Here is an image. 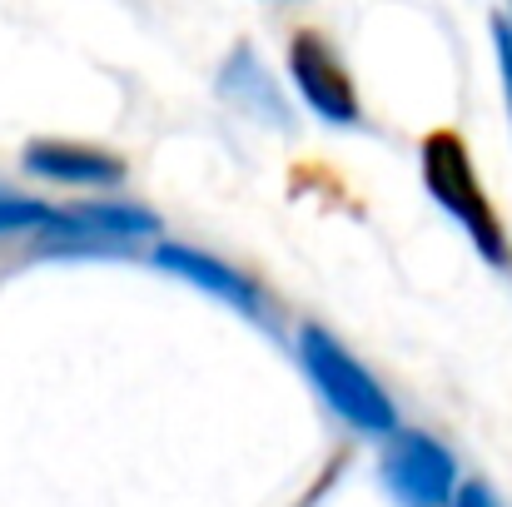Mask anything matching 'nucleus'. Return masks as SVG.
Listing matches in <instances>:
<instances>
[{
	"instance_id": "nucleus-1",
	"label": "nucleus",
	"mask_w": 512,
	"mask_h": 507,
	"mask_svg": "<svg viewBox=\"0 0 512 507\" xmlns=\"http://www.w3.org/2000/svg\"><path fill=\"white\" fill-rule=\"evenodd\" d=\"M418 165H423V189L438 199V209L473 239V249L493 264V269H508L512 259V244H508V229L473 169V155H468V140L458 130H433L423 135L418 145Z\"/></svg>"
},
{
	"instance_id": "nucleus-2",
	"label": "nucleus",
	"mask_w": 512,
	"mask_h": 507,
	"mask_svg": "<svg viewBox=\"0 0 512 507\" xmlns=\"http://www.w3.org/2000/svg\"><path fill=\"white\" fill-rule=\"evenodd\" d=\"M294 348H299L304 378L319 388V398L339 413L348 428H358V433H368V438L398 433V408H393L388 388L373 378V368H368L339 334H329L324 324H299Z\"/></svg>"
},
{
	"instance_id": "nucleus-3",
	"label": "nucleus",
	"mask_w": 512,
	"mask_h": 507,
	"mask_svg": "<svg viewBox=\"0 0 512 507\" xmlns=\"http://www.w3.org/2000/svg\"><path fill=\"white\" fill-rule=\"evenodd\" d=\"M378 478L398 507H448L458 493V453L428 433V428H398L388 433V448L378 458Z\"/></svg>"
},
{
	"instance_id": "nucleus-4",
	"label": "nucleus",
	"mask_w": 512,
	"mask_h": 507,
	"mask_svg": "<svg viewBox=\"0 0 512 507\" xmlns=\"http://www.w3.org/2000/svg\"><path fill=\"white\" fill-rule=\"evenodd\" d=\"M289 80H294L299 100H304L324 125L353 130V125L363 120L358 85H353L343 55L319 35V30H299V35L289 40Z\"/></svg>"
},
{
	"instance_id": "nucleus-5",
	"label": "nucleus",
	"mask_w": 512,
	"mask_h": 507,
	"mask_svg": "<svg viewBox=\"0 0 512 507\" xmlns=\"http://www.w3.org/2000/svg\"><path fill=\"white\" fill-rule=\"evenodd\" d=\"M155 269H165L174 279L194 284L199 294H209V299H219V304H229V309H239V314H249V319H264V294H259V284H254L249 274H239L234 264L204 254V249L160 244V249H155Z\"/></svg>"
},
{
	"instance_id": "nucleus-6",
	"label": "nucleus",
	"mask_w": 512,
	"mask_h": 507,
	"mask_svg": "<svg viewBox=\"0 0 512 507\" xmlns=\"http://www.w3.org/2000/svg\"><path fill=\"white\" fill-rule=\"evenodd\" d=\"M25 169L35 179L50 184H75V189H110L125 179V160L100 150V145H80V140H30L25 145Z\"/></svg>"
},
{
	"instance_id": "nucleus-7",
	"label": "nucleus",
	"mask_w": 512,
	"mask_h": 507,
	"mask_svg": "<svg viewBox=\"0 0 512 507\" xmlns=\"http://www.w3.org/2000/svg\"><path fill=\"white\" fill-rule=\"evenodd\" d=\"M219 95L229 100V105H239V110H249L254 120H269V125H279V130H289L294 125V115H289V105H284V95L274 90V80H269V70L254 60V50L249 45H239L229 60H224V75H219Z\"/></svg>"
},
{
	"instance_id": "nucleus-8",
	"label": "nucleus",
	"mask_w": 512,
	"mask_h": 507,
	"mask_svg": "<svg viewBox=\"0 0 512 507\" xmlns=\"http://www.w3.org/2000/svg\"><path fill=\"white\" fill-rule=\"evenodd\" d=\"M55 204H45V199H30V194H5L0 189V234H30V229H50L55 224Z\"/></svg>"
},
{
	"instance_id": "nucleus-9",
	"label": "nucleus",
	"mask_w": 512,
	"mask_h": 507,
	"mask_svg": "<svg viewBox=\"0 0 512 507\" xmlns=\"http://www.w3.org/2000/svg\"><path fill=\"white\" fill-rule=\"evenodd\" d=\"M448 507H508V503L498 498V488L488 478H468V483H458V493H453Z\"/></svg>"
},
{
	"instance_id": "nucleus-10",
	"label": "nucleus",
	"mask_w": 512,
	"mask_h": 507,
	"mask_svg": "<svg viewBox=\"0 0 512 507\" xmlns=\"http://www.w3.org/2000/svg\"><path fill=\"white\" fill-rule=\"evenodd\" d=\"M493 45H498V70H503V95H508V115H512V25L498 15L493 20Z\"/></svg>"
}]
</instances>
